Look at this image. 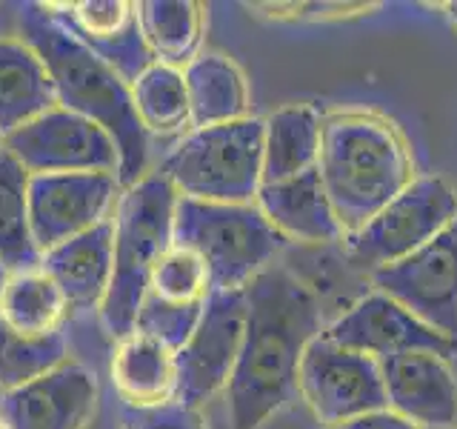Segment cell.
<instances>
[{
  "label": "cell",
  "instance_id": "24",
  "mask_svg": "<svg viewBox=\"0 0 457 429\" xmlns=\"http://www.w3.org/2000/svg\"><path fill=\"white\" fill-rule=\"evenodd\" d=\"M137 21L154 63L186 69L204 40V6L195 0H140Z\"/></svg>",
  "mask_w": 457,
  "mask_h": 429
},
{
  "label": "cell",
  "instance_id": "12",
  "mask_svg": "<svg viewBox=\"0 0 457 429\" xmlns=\"http://www.w3.org/2000/svg\"><path fill=\"white\" fill-rule=\"evenodd\" d=\"M120 192L118 175L109 172L32 175L29 221L40 255L109 221Z\"/></svg>",
  "mask_w": 457,
  "mask_h": 429
},
{
  "label": "cell",
  "instance_id": "32",
  "mask_svg": "<svg viewBox=\"0 0 457 429\" xmlns=\"http://www.w3.org/2000/svg\"><path fill=\"white\" fill-rule=\"evenodd\" d=\"M6 281H9V269L0 264V292H4V286H6Z\"/></svg>",
  "mask_w": 457,
  "mask_h": 429
},
{
  "label": "cell",
  "instance_id": "1",
  "mask_svg": "<svg viewBox=\"0 0 457 429\" xmlns=\"http://www.w3.org/2000/svg\"><path fill=\"white\" fill-rule=\"evenodd\" d=\"M246 329L226 386L232 429H261L297 395L300 361L323 335L320 304L289 269L271 264L246 290Z\"/></svg>",
  "mask_w": 457,
  "mask_h": 429
},
{
  "label": "cell",
  "instance_id": "20",
  "mask_svg": "<svg viewBox=\"0 0 457 429\" xmlns=\"http://www.w3.org/2000/svg\"><path fill=\"white\" fill-rule=\"evenodd\" d=\"M112 381L132 409L166 407L178 398L175 349L140 332L126 335L112 358Z\"/></svg>",
  "mask_w": 457,
  "mask_h": 429
},
{
  "label": "cell",
  "instance_id": "33",
  "mask_svg": "<svg viewBox=\"0 0 457 429\" xmlns=\"http://www.w3.org/2000/svg\"><path fill=\"white\" fill-rule=\"evenodd\" d=\"M0 429H9V426H6V424H4V418H0Z\"/></svg>",
  "mask_w": 457,
  "mask_h": 429
},
{
  "label": "cell",
  "instance_id": "34",
  "mask_svg": "<svg viewBox=\"0 0 457 429\" xmlns=\"http://www.w3.org/2000/svg\"><path fill=\"white\" fill-rule=\"evenodd\" d=\"M0 149H4V138H0Z\"/></svg>",
  "mask_w": 457,
  "mask_h": 429
},
{
  "label": "cell",
  "instance_id": "16",
  "mask_svg": "<svg viewBox=\"0 0 457 429\" xmlns=\"http://www.w3.org/2000/svg\"><path fill=\"white\" fill-rule=\"evenodd\" d=\"M97 400L95 375L80 364H61L0 398L9 429H86Z\"/></svg>",
  "mask_w": 457,
  "mask_h": 429
},
{
  "label": "cell",
  "instance_id": "11",
  "mask_svg": "<svg viewBox=\"0 0 457 429\" xmlns=\"http://www.w3.org/2000/svg\"><path fill=\"white\" fill-rule=\"evenodd\" d=\"M246 329V292H212L192 338L175 352L178 404H206L232 381Z\"/></svg>",
  "mask_w": 457,
  "mask_h": 429
},
{
  "label": "cell",
  "instance_id": "35",
  "mask_svg": "<svg viewBox=\"0 0 457 429\" xmlns=\"http://www.w3.org/2000/svg\"><path fill=\"white\" fill-rule=\"evenodd\" d=\"M446 429H454V426H446Z\"/></svg>",
  "mask_w": 457,
  "mask_h": 429
},
{
  "label": "cell",
  "instance_id": "28",
  "mask_svg": "<svg viewBox=\"0 0 457 429\" xmlns=\"http://www.w3.org/2000/svg\"><path fill=\"white\" fill-rule=\"evenodd\" d=\"M69 361V341L61 332L23 335L0 318V390L12 392Z\"/></svg>",
  "mask_w": 457,
  "mask_h": 429
},
{
  "label": "cell",
  "instance_id": "13",
  "mask_svg": "<svg viewBox=\"0 0 457 429\" xmlns=\"http://www.w3.org/2000/svg\"><path fill=\"white\" fill-rule=\"evenodd\" d=\"M212 292V278L204 261L195 252L171 243L146 283L135 332L161 341L178 352L204 318Z\"/></svg>",
  "mask_w": 457,
  "mask_h": 429
},
{
  "label": "cell",
  "instance_id": "29",
  "mask_svg": "<svg viewBox=\"0 0 457 429\" xmlns=\"http://www.w3.org/2000/svg\"><path fill=\"white\" fill-rule=\"evenodd\" d=\"M129 429H206V424L200 409L171 400V404L154 409H132Z\"/></svg>",
  "mask_w": 457,
  "mask_h": 429
},
{
  "label": "cell",
  "instance_id": "22",
  "mask_svg": "<svg viewBox=\"0 0 457 429\" xmlns=\"http://www.w3.org/2000/svg\"><path fill=\"white\" fill-rule=\"evenodd\" d=\"M323 118L314 106L295 104L263 121V183H283L318 169Z\"/></svg>",
  "mask_w": 457,
  "mask_h": 429
},
{
  "label": "cell",
  "instance_id": "30",
  "mask_svg": "<svg viewBox=\"0 0 457 429\" xmlns=\"http://www.w3.org/2000/svg\"><path fill=\"white\" fill-rule=\"evenodd\" d=\"M335 429H420V426L406 421L403 415H397V412H392L389 407H386V409H378V412L361 415V418H354L349 424H340Z\"/></svg>",
  "mask_w": 457,
  "mask_h": 429
},
{
  "label": "cell",
  "instance_id": "7",
  "mask_svg": "<svg viewBox=\"0 0 457 429\" xmlns=\"http://www.w3.org/2000/svg\"><path fill=\"white\" fill-rule=\"evenodd\" d=\"M457 218V195L437 175L414 178L389 206L346 238V257L354 269L378 272L440 235Z\"/></svg>",
  "mask_w": 457,
  "mask_h": 429
},
{
  "label": "cell",
  "instance_id": "21",
  "mask_svg": "<svg viewBox=\"0 0 457 429\" xmlns=\"http://www.w3.org/2000/svg\"><path fill=\"white\" fill-rule=\"evenodd\" d=\"M54 106V83L37 52L23 40L0 38V138Z\"/></svg>",
  "mask_w": 457,
  "mask_h": 429
},
{
  "label": "cell",
  "instance_id": "8",
  "mask_svg": "<svg viewBox=\"0 0 457 429\" xmlns=\"http://www.w3.org/2000/svg\"><path fill=\"white\" fill-rule=\"evenodd\" d=\"M297 392L303 395L314 418L328 429L389 407L380 361L343 349L323 335L309 343L300 361Z\"/></svg>",
  "mask_w": 457,
  "mask_h": 429
},
{
  "label": "cell",
  "instance_id": "18",
  "mask_svg": "<svg viewBox=\"0 0 457 429\" xmlns=\"http://www.w3.org/2000/svg\"><path fill=\"white\" fill-rule=\"evenodd\" d=\"M254 206L278 229L286 240L303 243H335L346 232L326 198L318 169L303 172L283 183H261Z\"/></svg>",
  "mask_w": 457,
  "mask_h": 429
},
{
  "label": "cell",
  "instance_id": "27",
  "mask_svg": "<svg viewBox=\"0 0 457 429\" xmlns=\"http://www.w3.org/2000/svg\"><path fill=\"white\" fill-rule=\"evenodd\" d=\"M132 100L146 135H175L183 132L186 126H192L183 69L152 63L132 83Z\"/></svg>",
  "mask_w": 457,
  "mask_h": 429
},
{
  "label": "cell",
  "instance_id": "2",
  "mask_svg": "<svg viewBox=\"0 0 457 429\" xmlns=\"http://www.w3.org/2000/svg\"><path fill=\"white\" fill-rule=\"evenodd\" d=\"M18 23L23 35L21 40L29 43L49 69L57 106L97 123L114 140L120 155V189H129L140 178H146L149 135L137 121L132 86L71 38L43 4H23Z\"/></svg>",
  "mask_w": 457,
  "mask_h": 429
},
{
  "label": "cell",
  "instance_id": "14",
  "mask_svg": "<svg viewBox=\"0 0 457 429\" xmlns=\"http://www.w3.org/2000/svg\"><path fill=\"white\" fill-rule=\"evenodd\" d=\"M323 338L375 361L414 349H428L446 358L457 349V341L443 338L383 292H371L357 300L346 315L323 329Z\"/></svg>",
  "mask_w": 457,
  "mask_h": 429
},
{
  "label": "cell",
  "instance_id": "9",
  "mask_svg": "<svg viewBox=\"0 0 457 429\" xmlns=\"http://www.w3.org/2000/svg\"><path fill=\"white\" fill-rule=\"evenodd\" d=\"M371 283L435 332L457 341V218L418 252L371 272Z\"/></svg>",
  "mask_w": 457,
  "mask_h": 429
},
{
  "label": "cell",
  "instance_id": "19",
  "mask_svg": "<svg viewBox=\"0 0 457 429\" xmlns=\"http://www.w3.org/2000/svg\"><path fill=\"white\" fill-rule=\"evenodd\" d=\"M40 269L61 286L69 309L100 312L112 283V218L43 252Z\"/></svg>",
  "mask_w": 457,
  "mask_h": 429
},
{
  "label": "cell",
  "instance_id": "31",
  "mask_svg": "<svg viewBox=\"0 0 457 429\" xmlns=\"http://www.w3.org/2000/svg\"><path fill=\"white\" fill-rule=\"evenodd\" d=\"M446 14H449L452 26L457 29V0H454V4H446Z\"/></svg>",
  "mask_w": 457,
  "mask_h": 429
},
{
  "label": "cell",
  "instance_id": "25",
  "mask_svg": "<svg viewBox=\"0 0 457 429\" xmlns=\"http://www.w3.org/2000/svg\"><path fill=\"white\" fill-rule=\"evenodd\" d=\"M29 181L32 175L9 149H0V264L12 272L40 266V249L29 221Z\"/></svg>",
  "mask_w": 457,
  "mask_h": 429
},
{
  "label": "cell",
  "instance_id": "3",
  "mask_svg": "<svg viewBox=\"0 0 457 429\" xmlns=\"http://www.w3.org/2000/svg\"><path fill=\"white\" fill-rule=\"evenodd\" d=\"M318 175L343 232H357L414 181L400 129L375 112H335L320 126Z\"/></svg>",
  "mask_w": 457,
  "mask_h": 429
},
{
  "label": "cell",
  "instance_id": "5",
  "mask_svg": "<svg viewBox=\"0 0 457 429\" xmlns=\"http://www.w3.org/2000/svg\"><path fill=\"white\" fill-rule=\"evenodd\" d=\"M175 247L204 261L214 292H235L275 264L286 238L254 204H206L180 198L175 209Z\"/></svg>",
  "mask_w": 457,
  "mask_h": 429
},
{
  "label": "cell",
  "instance_id": "6",
  "mask_svg": "<svg viewBox=\"0 0 457 429\" xmlns=\"http://www.w3.org/2000/svg\"><path fill=\"white\" fill-rule=\"evenodd\" d=\"M180 198L206 204H254L263 183V121L243 118L192 129L157 166Z\"/></svg>",
  "mask_w": 457,
  "mask_h": 429
},
{
  "label": "cell",
  "instance_id": "26",
  "mask_svg": "<svg viewBox=\"0 0 457 429\" xmlns=\"http://www.w3.org/2000/svg\"><path fill=\"white\" fill-rule=\"evenodd\" d=\"M69 304L40 266L29 272H12L0 292V318L23 335L61 332Z\"/></svg>",
  "mask_w": 457,
  "mask_h": 429
},
{
  "label": "cell",
  "instance_id": "10",
  "mask_svg": "<svg viewBox=\"0 0 457 429\" xmlns=\"http://www.w3.org/2000/svg\"><path fill=\"white\" fill-rule=\"evenodd\" d=\"M29 175H69V172H109L118 175L120 155L109 132L63 106H54L4 138Z\"/></svg>",
  "mask_w": 457,
  "mask_h": 429
},
{
  "label": "cell",
  "instance_id": "17",
  "mask_svg": "<svg viewBox=\"0 0 457 429\" xmlns=\"http://www.w3.org/2000/svg\"><path fill=\"white\" fill-rule=\"evenodd\" d=\"M386 404L420 429H446L457 421V378L446 358L428 349L380 361Z\"/></svg>",
  "mask_w": 457,
  "mask_h": 429
},
{
  "label": "cell",
  "instance_id": "4",
  "mask_svg": "<svg viewBox=\"0 0 457 429\" xmlns=\"http://www.w3.org/2000/svg\"><path fill=\"white\" fill-rule=\"evenodd\" d=\"M178 189L163 175L140 178L120 192L112 212V283L100 324L106 335L120 341L135 332L137 309L157 261L175 243Z\"/></svg>",
  "mask_w": 457,
  "mask_h": 429
},
{
  "label": "cell",
  "instance_id": "23",
  "mask_svg": "<svg viewBox=\"0 0 457 429\" xmlns=\"http://www.w3.org/2000/svg\"><path fill=\"white\" fill-rule=\"evenodd\" d=\"M192 129L235 123L249 118V86L243 72L226 55L206 52L183 69Z\"/></svg>",
  "mask_w": 457,
  "mask_h": 429
},
{
  "label": "cell",
  "instance_id": "15",
  "mask_svg": "<svg viewBox=\"0 0 457 429\" xmlns=\"http://www.w3.org/2000/svg\"><path fill=\"white\" fill-rule=\"evenodd\" d=\"M43 6L71 38L109 63L129 86L154 63V55L140 32L137 6L129 0H75V4Z\"/></svg>",
  "mask_w": 457,
  "mask_h": 429
}]
</instances>
